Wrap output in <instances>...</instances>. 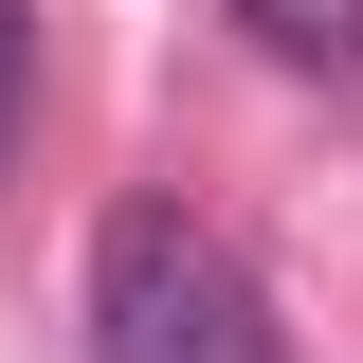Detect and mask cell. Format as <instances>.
I'll return each mask as SVG.
<instances>
[{"mask_svg":"<svg viewBox=\"0 0 363 363\" xmlns=\"http://www.w3.org/2000/svg\"><path fill=\"white\" fill-rule=\"evenodd\" d=\"M91 345L109 363H272V309L182 200H128L91 236Z\"/></svg>","mask_w":363,"mask_h":363,"instance_id":"obj_1","label":"cell"},{"mask_svg":"<svg viewBox=\"0 0 363 363\" xmlns=\"http://www.w3.org/2000/svg\"><path fill=\"white\" fill-rule=\"evenodd\" d=\"M236 37H272L291 73H363V0H236Z\"/></svg>","mask_w":363,"mask_h":363,"instance_id":"obj_2","label":"cell"},{"mask_svg":"<svg viewBox=\"0 0 363 363\" xmlns=\"http://www.w3.org/2000/svg\"><path fill=\"white\" fill-rule=\"evenodd\" d=\"M0 145H18V0H0Z\"/></svg>","mask_w":363,"mask_h":363,"instance_id":"obj_3","label":"cell"}]
</instances>
